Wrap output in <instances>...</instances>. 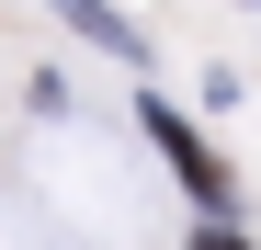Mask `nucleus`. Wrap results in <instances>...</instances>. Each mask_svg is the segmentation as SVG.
Segmentation results:
<instances>
[{
    "label": "nucleus",
    "mask_w": 261,
    "mask_h": 250,
    "mask_svg": "<svg viewBox=\"0 0 261 250\" xmlns=\"http://www.w3.org/2000/svg\"><path fill=\"white\" fill-rule=\"evenodd\" d=\"M137 125H148V148H159V159H170V171H182L204 205H227V159L204 148V125H193V114H170V103L148 91V103H137Z\"/></svg>",
    "instance_id": "obj_1"
},
{
    "label": "nucleus",
    "mask_w": 261,
    "mask_h": 250,
    "mask_svg": "<svg viewBox=\"0 0 261 250\" xmlns=\"http://www.w3.org/2000/svg\"><path fill=\"white\" fill-rule=\"evenodd\" d=\"M193 250H250V239L239 228H193Z\"/></svg>",
    "instance_id": "obj_3"
},
{
    "label": "nucleus",
    "mask_w": 261,
    "mask_h": 250,
    "mask_svg": "<svg viewBox=\"0 0 261 250\" xmlns=\"http://www.w3.org/2000/svg\"><path fill=\"white\" fill-rule=\"evenodd\" d=\"M57 12H68L80 34H91V46H102V57H137V46H148V34H137V23H125V12H114V0H57Z\"/></svg>",
    "instance_id": "obj_2"
}]
</instances>
